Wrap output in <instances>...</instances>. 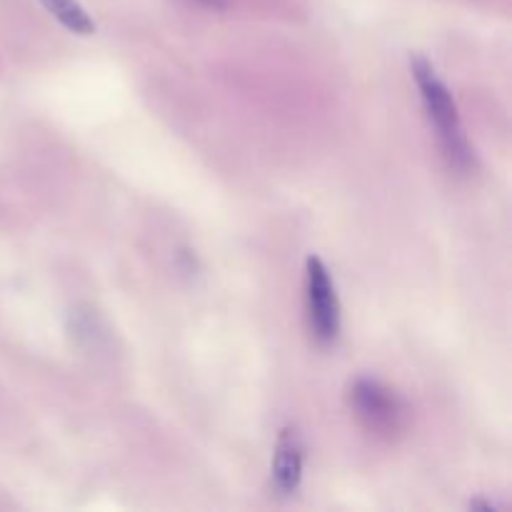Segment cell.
<instances>
[{"instance_id": "obj_1", "label": "cell", "mask_w": 512, "mask_h": 512, "mask_svg": "<svg viewBox=\"0 0 512 512\" xmlns=\"http://www.w3.org/2000/svg\"><path fill=\"white\" fill-rule=\"evenodd\" d=\"M410 68H413V78L415 83H418L420 98H423L425 115H428L430 125H433L435 133H438L445 160H448V165L453 170L468 173L475 165V155L468 138H465L458 105H455L448 85L440 80L433 63H430L425 55H413V58H410Z\"/></svg>"}, {"instance_id": "obj_2", "label": "cell", "mask_w": 512, "mask_h": 512, "mask_svg": "<svg viewBox=\"0 0 512 512\" xmlns=\"http://www.w3.org/2000/svg\"><path fill=\"white\" fill-rule=\"evenodd\" d=\"M348 400L358 423L373 438L395 440L408 428V405L395 390H390L380 380L358 378L350 385Z\"/></svg>"}, {"instance_id": "obj_3", "label": "cell", "mask_w": 512, "mask_h": 512, "mask_svg": "<svg viewBox=\"0 0 512 512\" xmlns=\"http://www.w3.org/2000/svg\"><path fill=\"white\" fill-rule=\"evenodd\" d=\"M305 303H308V328L315 343H335L340 333V300L330 270L318 255L305 260Z\"/></svg>"}, {"instance_id": "obj_4", "label": "cell", "mask_w": 512, "mask_h": 512, "mask_svg": "<svg viewBox=\"0 0 512 512\" xmlns=\"http://www.w3.org/2000/svg\"><path fill=\"white\" fill-rule=\"evenodd\" d=\"M305 445L298 425H285L278 435L273 455V485L280 495H290L298 490L303 480Z\"/></svg>"}, {"instance_id": "obj_5", "label": "cell", "mask_w": 512, "mask_h": 512, "mask_svg": "<svg viewBox=\"0 0 512 512\" xmlns=\"http://www.w3.org/2000/svg\"><path fill=\"white\" fill-rule=\"evenodd\" d=\"M45 5L50 15L63 25L65 30L75 35H90L95 33V23L90 20V15L85 13L83 5L78 0H40Z\"/></svg>"}, {"instance_id": "obj_6", "label": "cell", "mask_w": 512, "mask_h": 512, "mask_svg": "<svg viewBox=\"0 0 512 512\" xmlns=\"http://www.w3.org/2000/svg\"><path fill=\"white\" fill-rule=\"evenodd\" d=\"M193 3H198V5H203V8H213V10H223V8H228V3H230V0H193Z\"/></svg>"}]
</instances>
